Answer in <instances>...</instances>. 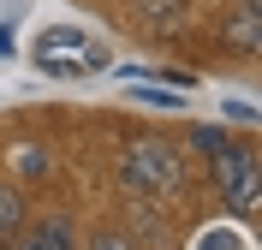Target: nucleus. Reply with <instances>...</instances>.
I'll return each instance as SVG.
<instances>
[{
  "label": "nucleus",
  "mask_w": 262,
  "mask_h": 250,
  "mask_svg": "<svg viewBox=\"0 0 262 250\" xmlns=\"http://www.w3.org/2000/svg\"><path fill=\"white\" fill-rule=\"evenodd\" d=\"M18 179H42V173H48V155H42V149H18Z\"/></svg>",
  "instance_id": "8"
},
{
  "label": "nucleus",
  "mask_w": 262,
  "mask_h": 250,
  "mask_svg": "<svg viewBox=\"0 0 262 250\" xmlns=\"http://www.w3.org/2000/svg\"><path fill=\"white\" fill-rule=\"evenodd\" d=\"M137 96H143L149 107H179V96H173V89H137Z\"/></svg>",
  "instance_id": "12"
},
{
  "label": "nucleus",
  "mask_w": 262,
  "mask_h": 250,
  "mask_svg": "<svg viewBox=\"0 0 262 250\" xmlns=\"http://www.w3.org/2000/svg\"><path fill=\"white\" fill-rule=\"evenodd\" d=\"M238 6H256V12H262V0H238Z\"/></svg>",
  "instance_id": "15"
},
{
  "label": "nucleus",
  "mask_w": 262,
  "mask_h": 250,
  "mask_svg": "<svg viewBox=\"0 0 262 250\" xmlns=\"http://www.w3.org/2000/svg\"><path fill=\"white\" fill-rule=\"evenodd\" d=\"M221 42L238 48V54H256V48H262V12H256V6L227 12V18H221Z\"/></svg>",
  "instance_id": "4"
},
{
  "label": "nucleus",
  "mask_w": 262,
  "mask_h": 250,
  "mask_svg": "<svg viewBox=\"0 0 262 250\" xmlns=\"http://www.w3.org/2000/svg\"><path fill=\"white\" fill-rule=\"evenodd\" d=\"M131 18L149 24V30H173L185 18V0H131Z\"/></svg>",
  "instance_id": "6"
},
{
  "label": "nucleus",
  "mask_w": 262,
  "mask_h": 250,
  "mask_svg": "<svg viewBox=\"0 0 262 250\" xmlns=\"http://www.w3.org/2000/svg\"><path fill=\"white\" fill-rule=\"evenodd\" d=\"M12 250H78V226H72V215L24 220V233L12 238Z\"/></svg>",
  "instance_id": "3"
},
{
  "label": "nucleus",
  "mask_w": 262,
  "mask_h": 250,
  "mask_svg": "<svg viewBox=\"0 0 262 250\" xmlns=\"http://www.w3.org/2000/svg\"><path fill=\"white\" fill-rule=\"evenodd\" d=\"M125 72H137V78H173V83H179V89H191V72H167V66H125Z\"/></svg>",
  "instance_id": "10"
},
{
  "label": "nucleus",
  "mask_w": 262,
  "mask_h": 250,
  "mask_svg": "<svg viewBox=\"0 0 262 250\" xmlns=\"http://www.w3.org/2000/svg\"><path fill=\"white\" fill-rule=\"evenodd\" d=\"M24 220H30V202H24V191H18L12 179H0V244H12V238L24 233Z\"/></svg>",
  "instance_id": "5"
},
{
  "label": "nucleus",
  "mask_w": 262,
  "mask_h": 250,
  "mask_svg": "<svg viewBox=\"0 0 262 250\" xmlns=\"http://www.w3.org/2000/svg\"><path fill=\"white\" fill-rule=\"evenodd\" d=\"M191 143H196V149H203V155H209V161H214V155L227 149L232 137H227V125H203V131H191Z\"/></svg>",
  "instance_id": "7"
},
{
  "label": "nucleus",
  "mask_w": 262,
  "mask_h": 250,
  "mask_svg": "<svg viewBox=\"0 0 262 250\" xmlns=\"http://www.w3.org/2000/svg\"><path fill=\"white\" fill-rule=\"evenodd\" d=\"M6 48H12V36H6V30H0V54H6Z\"/></svg>",
  "instance_id": "14"
},
{
  "label": "nucleus",
  "mask_w": 262,
  "mask_h": 250,
  "mask_svg": "<svg viewBox=\"0 0 262 250\" xmlns=\"http://www.w3.org/2000/svg\"><path fill=\"white\" fill-rule=\"evenodd\" d=\"M185 161L167 137H131L119 149V185L125 191H143V197H161V191H179Z\"/></svg>",
  "instance_id": "1"
},
{
  "label": "nucleus",
  "mask_w": 262,
  "mask_h": 250,
  "mask_svg": "<svg viewBox=\"0 0 262 250\" xmlns=\"http://www.w3.org/2000/svg\"><path fill=\"white\" fill-rule=\"evenodd\" d=\"M214 185H221V197H227V209L238 220L256 215V197H262V155L256 143H227V149L214 155Z\"/></svg>",
  "instance_id": "2"
},
{
  "label": "nucleus",
  "mask_w": 262,
  "mask_h": 250,
  "mask_svg": "<svg viewBox=\"0 0 262 250\" xmlns=\"http://www.w3.org/2000/svg\"><path fill=\"white\" fill-rule=\"evenodd\" d=\"M90 250H137V244H131L125 233H96V238H90Z\"/></svg>",
  "instance_id": "11"
},
{
  "label": "nucleus",
  "mask_w": 262,
  "mask_h": 250,
  "mask_svg": "<svg viewBox=\"0 0 262 250\" xmlns=\"http://www.w3.org/2000/svg\"><path fill=\"white\" fill-rule=\"evenodd\" d=\"M196 250H245V238H238V233H221V226H209V233L196 238Z\"/></svg>",
  "instance_id": "9"
},
{
  "label": "nucleus",
  "mask_w": 262,
  "mask_h": 250,
  "mask_svg": "<svg viewBox=\"0 0 262 250\" xmlns=\"http://www.w3.org/2000/svg\"><path fill=\"white\" fill-rule=\"evenodd\" d=\"M227 113L238 119V125H250V119H256V107H250V101H227Z\"/></svg>",
  "instance_id": "13"
}]
</instances>
